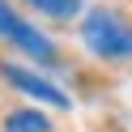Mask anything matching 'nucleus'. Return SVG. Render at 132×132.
<instances>
[{"instance_id": "nucleus-1", "label": "nucleus", "mask_w": 132, "mask_h": 132, "mask_svg": "<svg viewBox=\"0 0 132 132\" xmlns=\"http://www.w3.org/2000/svg\"><path fill=\"white\" fill-rule=\"evenodd\" d=\"M81 43L98 60H128L132 55V21H123L111 9H89L81 21Z\"/></svg>"}, {"instance_id": "nucleus-2", "label": "nucleus", "mask_w": 132, "mask_h": 132, "mask_svg": "<svg viewBox=\"0 0 132 132\" xmlns=\"http://www.w3.org/2000/svg\"><path fill=\"white\" fill-rule=\"evenodd\" d=\"M0 34L9 38L13 47H21L26 55L43 60V64H47V60H55V47H51V38H43L34 26H30V21H21L17 13H13L9 4H4V0H0Z\"/></svg>"}, {"instance_id": "nucleus-3", "label": "nucleus", "mask_w": 132, "mask_h": 132, "mask_svg": "<svg viewBox=\"0 0 132 132\" xmlns=\"http://www.w3.org/2000/svg\"><path fill=\"white\" fill-rule=\"evenodd\" d=\"M0 72L9 77V85H17L21 94H30L34 102H47V106H68V94H64L60 85H51V81L34 77L30 68H21V64H0Z\"/></svg>"}, {"instance_id": "nucleus-4", "label": "nucleus", "mask_w": 132, "mask_h": 132, "mask_svg": "<svg viewBox=\"0 0 132 132\" xmlns=\"http://www.w3.org/2000/svg\"><path fill=\"white\" fill-rule=\"evenodd\" d=\"M4 132H51V123L38 111H13L9 119H4Z\"/></svg>"}, {"instance_id": "nucleus-5", "label": "nucleus", "mask_w": 132, "mask_h": 132, "mask_svg": "<svg viewBox=\"0 0 132 132\" xmlns=\"http://www.w3.org/2000/svg\"><path fill=\"white\" fill-rule=\"evenodd\" d=\"M26 4H34L38 13H47V17H55V21H68V17L81 13V0H26Z\"/></svg>"}]
</instances>
